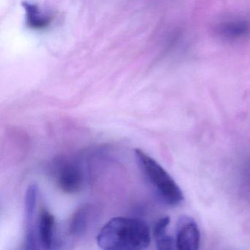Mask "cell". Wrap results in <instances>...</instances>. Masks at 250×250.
Returning <instances> with one entry per match:
<instances>
[{
  "label": "cell",
  "instance_id": "cell-3",
  "mask_svg": "<svg viewBox=\"0 0 250 250\" xmlns=\"http://www.w3.org/2000/svg\"><path fill=\"white\" fill-rule=\"evenodd\" d=\"M55 173L57 185L66 194H75L83 188V175L78 166L71 162H62Z\"/></svg>",
  "mask_w": 250,
  "mask_h": 250
},
{
  "label": "cell",
  "instance_id": "cell-7",
  "mask_svg": "<svg viewBox=\"0 0 250 250\" xmlns=\"http://www.w3.org/2000/svg\"><path fill=\"white\" fill-rule=\"evenodd\" d=\"M95 208L92 205L85 204L79 208L70 221L69 231L72 235L81 236L85 233L87 228L93 222Z\"/></svg>",
  "mask_w": 250,
  "mask_h": 250
},
{
  "label": "cell",
  "instance_id": "cell-5",
  "mask_svg": "<svg viewBox=\"0 0 250 250\" xmlns=\"http://www.w3.org/2000/svg\"><path fill=\"white\" fill-rule=\"evenodd\" d=\"M39 187L37 185H30L27 188L24 203V215H25L26 230L25 245L27 250H34L37 248V241L39 240L34 228L35 211L36 203L39 197Z\"/></svg>",
  "mask_w": 250,
  "mask_h": 250
},
{
  "label": "cell",
  "instance_id": "cell-4",
  "mask_svg": "<svg viewBox=\"0 0 250 250\" xmlns=\"http://www.w3.org/2000/svg\"><path fill=\"white\" fill-rule=\"evenodd\" d=\"M200 233L196 222L189 217H184L177 227L175 246L179 250H198Z\"/></svg>",
  "mask_w": 250,
  "mask_h": 250
},
{
  "label": "cell",
  "instance_id": "cell-10",
  "mask_svg": "<svg viewBox=\"0 0 250 250\" xmlns=\"http://www.w3.org/2000/svg\"><path fill=\"white\" fill-rule=\"evenodd\" d=\"M169 222L170 219L166 216L159 219L155 225L153 236H154L158 250H172L173 248L172 238L167 232Z\"/></svg>",
  "mask_w": 250,
  "mask_h": 250
},
{
  "label": "cell",
  "instance_id": "cell-6",
  "mask_svg": "<svg viewBox=\"0 0 250 250\" xmlns=\"http://www.w3.org/2000/svg\"><path fill=\"white\" fill-rule=\"evenodd\" d=\"M55 229V218L47 209L42 208L39 214L38 238L43 249L52 248Z\"/></svg>",
  "mask_w": 250,
  "mask_h": 250
},
{
  "label": "cell",
  "instance_id": "cell-9",
  "mask_svg": "<svg viewBox=\"0 0 250 250\" xmlns=\"http://www.w3.org/2000/svg\"><path fill=\"white\" fill-rule=\"evenodd\" d=\"M23 7L27 14V24L33 29H42L47 27L52 21L49 16L42 14L39 7L35 4L23 2Z\"/></svg>",
  "mask_w": 250,
  "mask_h": 250
},
{
  "label": "cell",
  "instance_id": "cell-1",
  "mask_svg": "<svg viewBox=\"0 0 250 250\" xmlns=\"http://www.w3.org/2000/svg\"><path fill=\"white\" fill-rule=\"evenodd\" d=\"M97 243L106 250H145L150 244V229L140 219L115 217L101 229Z\"/></svg>",
  "mask_w": 250,
  "mask_h": 250
},
{
  "label": "cell",
  "instance_id": "cell-2",
  "mask_svg": "<svg viewBox=\"0 0 250 250\" xmlns=\"http://www.w3.org/2000/svg\"><path fill=\"white\" fill-rule=\"evenodd\" d=\"M136 159L145 179L163 203L178 206L184 200L182 191L169 174L141 149H136Z\"/></svg>",
  "mask_w": 250,
  "mask_h": 250
},
{
  "label": "cell",
  "instance_id": "cell-8",
  "mask_svg": "<svg viewBox=\"0 0 250 250\" xmlns=\"http://www.w3.org/2000/svg\"><path fill=\"white\" fill-rule=\"evenodd\" d=\"M250 25L243 20H233L220 24L218 32L222 37L227 39H238L250 33Z\"/></svg>",
  "mask_w": 250,
  "mask_h": 250
}]
</instances>
